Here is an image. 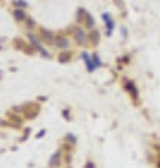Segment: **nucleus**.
<instances>
[{"instance_id":"3","label":"nucleus","mask_w":160,"mask_h":168,"mask_svg":"<svg viewBox=\"0 0 160 168\" xmlns=\"http://www.w3.org/2000/svg\"><path fill=\"white\" fill-rule=\"evenodd\" d=\"M75 38H76V41L77 42H80V43H84L86 42V39H87V37H86V34H84V31L83 30H76V32H75Z\"/></svg>"},{"instance_id":"4","label":"nucleus","mask_w":160,"mask_h":168,"mask_svg":"<svg viewBox=\"0 0 160 168\" xmlns=\"http://www.w3.org/2000/svg\"><path fill=\"white\" fill-rule=\"evenodd\" d=\"M56 46L65 49V48L69 46V41H68L66 38H58V39H56Z\"/></svg>"},{"instance_id":"14","label":"nucleus","mask_w":160,"mask_h":168,"mask_svg":"<svg viewBox=\"0 0 160 168\" xmlns=\"http://www.w3.org/2000/svg\"><path fill=\"white\" fill-rule=\"evenodd\" d=\"M91 164H93V163H89V165H87V168H94V167H93V165H91Z\"/></svg>"},{"instance_id":"10","label":"nucleus","mask_w":160,"mask_h":168,"mask_svg":"<svg viewBox=\"0 0 160 168\" xmlns=\"http://www.w3.org/2000/svg\"><path fill=\"white\" fill-rule=\"evenodd\" d=\"M14 6L18 7V9H23V7H27V3L23 1V0H16V1H14Z\"/></svg>"},{"instance_id":"8","label":"nucleus","mask_w":160,"mask_h":168,"mask_svg":"<svg viewBox=\"0 0 160 168\" xmlns=\"http://www.w3.org/2000/svg\"><path fill=\"white\" fill-rule=\"evenodd\" d=\"M59 62L60 63H65V62H68V60H69L70 59V53H68V52H63V53H60V55H59Z\"/></svg>"},{"instance_id":"12","label":"nucleus","mask_w":160,"mask_h":168,"mask_svg":"<svg viewBox=\"0 0 160 168\" xmlns=\"http://www.w3.org/2000/svg\"><path fill=\"white\" fill-rule=\"evenodd\" d=\"M93 60H94V63H96L97 67H100V66H101V62H100V59H98V56H97V55H94V56H93Z\"/></svg>"},{"instance_id":"2","label":"nucleus","mask_w":160,"mask_h":168,"mask_svg":"<svg viewBox=\"0 0 160 168\" xmlns=\"http://www.w3.org/2000/svg\"><path fill=\"white\" fill-rule=\"evenodd\" d=\"M81 58L86 60V64H87V70H89V72H94V69L97 67L96 63H94V60H91V59L89 58V55H87V53H83V55H81Z\"/></svg>"},{"instance_id":"11","label":"nucleus","mask_w":160,"mask_h":168,"mask_svg":"<svg viewBox=\"0 0 160 168\" xmlns=\"http://www.w3.org/2000/svg\"><path fill=\"white\" fill-rule=\"evenodd\" d=\"M86 18H87V25H89V27H94V20H93V17H91L90 14H87Z\"/></svg>"},{"instance_id":"7","label":"nucleus","mask_w":160,"mask_h":168,"mask_svg":"<svg viewBox=\"0 0 160 168\" xmlns=\"http://www.w3.org/2000/svg\"><path fill=\"white\" fill-rule=\"evenodd\" d=\"M59 157H60V151H56L53 154L51 160H49V164H51V167H55V165H58L59 163Z\"/></svg>"},{"instance_id":"1","label":"nucleus","mask_w":160,"mask_h":168,"mask_svg":"<svg viewBox=\"0 0 160 168\" xmlns=\"http://www.w3.org/2000/svg\"><path fill=\"white\" fill-rule=\"evenodd\" d=\"M103 20L105 21L107 28H108L107 34H108V35H111V31H112V28H114V22H112V18L110 17V14H108V13H104V14H103Z\"/></svg>"},{"instance_id":"13","label":"nucleus","mask_w":160,"mask_h":168,"mask_svg":"<svg viewBox=\"0 0 160 168\" xmlns=\"http://www.w3.org/2000/svg\"><path fill=\"white\" fill-rule=\"evenodd\" d=\"M44 135H45V130H42V132H39V133H38V139H39V137H42L44 136Z\"/></svg>"},{"instance_id":"5","label":"nucleus","mask_w":160,"mask_h":168,"mask_svg":"<svg viewBox=\"0 0 160 168\" xmlns=\"http://www.w3.org/2000/svg\"><path fill=\"white\" fill-rule=\"evenodd\" d=\"M41 35H42V38H44V39H45L47 42H48V43H52V42H53L52 32H49V31H47V30H44V31L41 32Z\"/></svg>"},{"instance_id":"6","label":"nucleus","mask_w":160,"mask_h":168,"mask_svg":"<svg viewBox=\"0 0 160 168\" xmlns=\"http://www.w3.org/2000/svg\"><path fill=\"white\" fill-rule=\"evenodd\" d=\"M13 16L16 17V20H18V21L25 20V13H24V11H23L21 9H17V10H14Z\"/></svg>"},{"instance_id":"9","label":"nucleus","mask_w":160,"mask_h":168,"mask_svg":"<svg viewBox=\"0 0 160 168\" xmlns=\"http://www.w3.org/2000/svg\"><path fill=\"white\" fill-rule=\"evenodd\" d=\"M98 38H100L98 31H97V30H93V31L90 32V39L94 42V43H97V42H98Z\"/></svg>"}]
</instances>
